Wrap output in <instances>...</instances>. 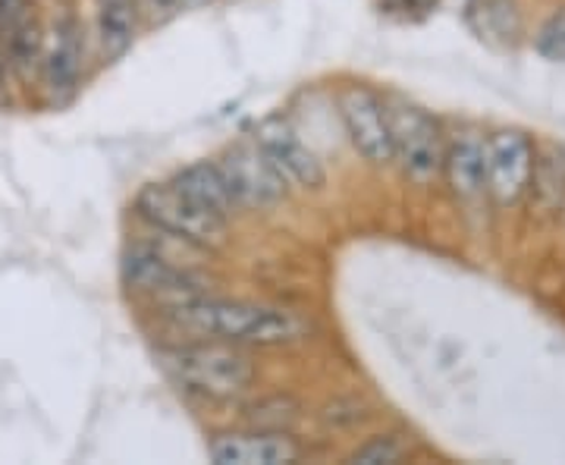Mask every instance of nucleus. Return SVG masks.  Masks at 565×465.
I'll return each instance as SVG.
<instances>
[{
	"label": "nucleus",
	"instance_id": "9",
	"mask_svg": "<svg viewBox=\"0 0 565 465\" xmlns=\"http://www.w3.org/2000/svg\"><path fill=\"white\" fill-rule=\"evenodd\" d=\"M337 110L345 126V136L364 161L374 167L393 163V133L386 102L367 85H345L337 95Z\"/></svg>",
	"mask_w": 565,
	"mask_h": 465
},
{
	"label": "nucleus",
	"instance_id": "3",
	"mask_svg": "<svg viewBox=\"0 0 565 465\" xmlns=\"http://www.w3.org/2000/svg\"><path fill=\"white\" fill-rule=\"evenodd\" d=\"M136 211L141 221H148L154 230H163L199 249H221L230 240V218L189 199L177 182L145 186L136 199Z\"/></svg>",
	"mask_w": 565,
	"mask_h": 465
},
{
	"label": "nucleus",
	"instance_id": "5",
	"mask_svg": "<svg viewBox=\"0 0 565 465\" xmlns=\"http://www.w3.org/2000/svg\"><path fill=\"white\" fill-rule=\"evenodd\" d=\"M120 271L122 284L129 286V293H136L141 299L163 303V308L204 296V284L192 271L167 262L161 252L148 243L129 245L122 255Z\"/></svg>",
	"mask_w": 565,
	"mask_h": 465
},
{
	"label": "nucleus",
	"instance_id": "7",
	"mask_svg": "<svg viewBox=\"0 0 565 465\" xmlns=\"http://www.w3.org/2000/svg\"><path fill=\"white\" fill-rule=\"evenodd\" d=\"M85 76V29L73 13H61L47 22L39 85L47 102L63 104L79 92Z\"/></svg>",
	"mask_w": 565,
	"mask_h": 465
},
{
	"label": "nucleus",
	"instance_id": "11",
	"mask_svg": "<svg viewBox=\"0 0 565 465\" xmlns=\"http://www.w3.org/2000/svg\"><path fill=\"white\" fill-rule=\"evenodd\" d=\"M217 465H286L299 459V444L289 431H226L207 446Z\"/></svg>",
	"mask_w": 565,
	"mask_h": 465
},
{
	"label": "nucleus",
	"instance_id": "14",
	"mask_svg": "<svg viewBox=\"0 0 565 465\" xmlns=\"http://www.w3.org/2000/svg\"><path fill=\"white\" fill-rule=\"evenodd\" d=\"M465 22L493 51H515L525 41V17L515 0H471Z\"/></svg>",
	"mask_w": 565,
	"mask_h": 465
},
{
	"label": "nucleus",
	"instance_id": "21",
	"mask_svg": "<svg viewBox=\"0 0 565 465\" xmlns=\"http://www.w3.org/2000/svg\"><path fill=\"white\" fill-rule=\"evenodd\" d=\"M10 73V63H7V51H3V35H0V88H3V80Z\"/></svg>",
	"mask_w": 565,
	"mask_h": 465
},
{
	"label": "nucleus",
	"instance_id": "8",
	"mask_svg": "<svg viewBox=\"0 0 565 465\" xmlns=\"http://www.w3.org/2000/svg\"><path fill=\"white\" fill-rule=\"evenodd\" d=\"M217 167L239 208L264 211L286 199L289 182L258 142H239L226 148Z\"/></svg>",
	"mask_w": 565,
	"mask_h": 465
},
{
	"label": "nucleus",
	"instance_id": "23",
	"mask_svg": "<svg viewBox=\"0 0 565 465\" xmlns=\"http://www.w3.org/2000/svg\"><path fill=\"white\" fill-rule=\"evenodd\" d=\"M63 3H73V0H63Z\"/></svg>",
	"mask_w": 565,
	"mask_h": 465
},
{
	"label": "nucleus",
	"instance_id": "20",
	"mask_svg": "<svg viewBox=\"0 0 565 465\" xmlns=\"http://www.w3.org/2000/svg\"><path fill=\"white\" fill-rule=\"evenodd\" d=\"M405 456V446L399 437H393V434H377V437H371L367 444H362L352 456H349V463H362V465H390V463H399Z\"/></svg>",
	"mask_w": 565,
	"mask_h": 465
},
{
	"label": "nucleus",
	"instance_id": "22",
	"mask_svg": "<svg viewBox=\"0 0 565 465\" xmlns=\"http://www.w3.org/2000/svg\"><path fill=\"white\" fill-rule=\"evenodd\" d=\"M207 0H182V7H202Z\"/></svg>",
	"mask_w": 565,
	"mask_h": 465
},
{
	"label": "nucleus",
	"instance_id": "17",
	"mask_svg": "<svg viewBox=\"0 0 565 465\" xmlns=\"http://www.w3.org/2000/svg\"><path fill=\"white\" fill-rule=\"evenodd\" d=\"M173 182L180 186L189 199H195V202L204 204V208H211V211L223 214V218H230L233 211H239V204H236L233 192H230V186H226V180H223L217 161L192 163V167H185Z\"/></svg>",
	"mask_w": 565,
	"mask_h": 465
},
{
	"label": "nucleus",
	"instance_id": "10",
	"mask_svg": "<svg viewBox=\"0 0 565 465\" xmlns=\"http://www.w3.org/2000/svg\"><path fill=\"white\" fill-rule=\"evenodd\" d=\"M255 142L267 151V158L277 163L282 177L289 186L299 189H323L327 182V170H323L321 158L308 148V145L296 136V129L280 117H270L255 129Z\"/></svg>",
	"mask_w": 565,
	"mask_h": 465
},
{
	"label": "nucleus",
	"instance_id": "19",
	"mask_svg": "<svg viewBox=\"0 0 565 465\" xmlns=\"http://www.w3.org/2000/svg\"><path fill=\"white\" fill-rule=\"evenodd\" d=\"M534 51L550 63H565V10H556L541 22L534 35Z\"/></svg>",
	"mask_w": 565,
	"mask_h": 465
},
{
	"label": "nucleus",
	"instance_id": "15",
	"mask_svg": "<svg viewBox=\"0 0 565 465\" xmlns=\"http://www.w3.org/2000/svg\"><path fill=\"white\" fill-rule=\"evenodd\" d=\"M139 20L136 0H95V41L104 63L120 61L132 47Z\"/></svg>",
	"mask_w": 565,
	"mask_h": 465
},
{
	"label": "nucleus",
	"instance_id": "2",
	"mask_svg": "<svg viewBox=\"0 0 565 465\" xmlns=\"http://www.w3.org/2000/svg\"><path fill=\"white\" fill-rule=\"evenodd\" d=\"M161 364L182 390L199 393L204 400H217V403L245 397L258 378L252 356L230 340H202V344L167 349Z\"/></svg>",
	"mask_w": 565,
	"mask_h": 465
},
{
	"label": "nucleus",
	"instance_id": "18",
	"mask_svg": "<svg viewBox=\"0 0 565 465\" xmlns=\"http://www.w3.org/2000/svg\"><path fill=\"white\" fill-rule=\"evenodd\" d=\"M302 419V403L289 393L264 397L245 409V425L255 431H292Z\"/></svg>",
	"mask_w": 565,
	"mask_h": 465
},
{
	"label": "nucleus",
	"instance_id": "6",
	"mask_svg": "<svg viewBox=\"0 0 565 465\" xmlns=\"http://www.w3.org/2000/svg\"><path fill=\"white\" fill-rule=\"evenodd\" d=\"M534 151L522 129H497L484 139L487 199L500 208H515L527 199V186L534 173Z\"/></svg>",
	"mask_w": 565,
	"mask_h": 465
},
{
	"label": "nucleus",
	"instance_id": "13",
	"mask_svg": "<svg viewBox=\"0 0 565 465\" xmlns=\"http://www.w3.org/2000/svg\"><path fill=\"white\" fill-rule=\"evenodd\" d=\"M444 180L449 192L465 204L481 202L487 195L484 139L478 133H459L446 142Z\"/></svg>",
	"mask_w": 565,
	"mask_h": 465
},
{
	"label": "nucleus",
	"instance_id": "16",
	"mask_svg": "<svg viewBox=\"0 0 565 465\" xmlns=\"http://www.w3.org/2000/svg\"><path fill=\"white\" fill-rule=\"evenodd\" d=\"M527 202L541 218H559L565 211V148L544 142L534 151V173L527 186Z\"/></svg>",
	"mask_w": 565,
	"mask_h": 465
},
{
	"label": "nucleus",
	"instance_id": "12",
	"mask_svg": "<svg viewBox=\"0 0 565 465\" xmlns=\"http://www.w3.org/2000/svg\"><path fill=\"white\" fill-rule=\"evenodd\" d=\"M44 32H47V25L41 22L35 0H29L22 10H17L10 20L0 25L3 51H7V63H10V76H17L20 85L39 82Z\"/></svg>",
	"mask_w": 565,
	"mask_h": 465
},
{
	"label": "nucleus",
	"instance_id": "1",
	"mask_svg": "<svg viewBox=\"0 0 565 465\" xmlns=\"http://www.w3.org/2000/svg\"><path fill=\"white\" fill-rule=\"evenodd\" d=\"M167 318L180 330L202 340H230V344L282 346L308 337V324L289 308L239 303V299H211L199 296L163 308Z\"/></svg>",
	"mask_w": 565,
	"mask_h": 465
},
{
	"label": "nucleus",
	"instance_id": "4",
	"mask_svg": "<svg viewBox=\"0 0 565 465\" xmlns=\"http://www.w3.org/2000/svg\"><path fill=\"white\" fill-rule=\"evenodd\" d=\"M393 133V163H399L405 180L427 186L444 177L446 139L440 123L415 104H386Z\"/></svg>",
	"mask_w": 565,
	"mask_h": 465
}]
</instances>
